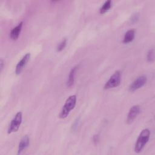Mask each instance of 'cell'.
Listing matches in <instances>:
<instances>
[{
    "mask_svg": "<svg viewBox=\"0 0 155 155\" xmlns=\"http://www.w3.org/2000/svg\"><path fill=\"white\" fill-rule=\"evenodd\" d=\"M135 36V31L133 29L127 31L124 36L123 42L124 44H128L133 41Z\"/></svg>",
    "mask_w": 155,
    "mask_h": 155,
    "instance_id": "30bf717a",
    "label": "cell"
},
{
    "mask_svg": "<svg viewBox=\"0 0 155 155\" xmlns=\"http://www.w3.org/2000/svg\"><path fill=\"white\" fill-rule=\"evenodd\" d=\"M150 136V131L148 128L143 129L139 134L134 146V151L139 153L142 151L145 145L148 142Z\"/></svg>",
    "mask_w": 155,
    "mask_h": 155,
    "instance_id": "6da1fadb",
    "label": "cell"
},
{
    "mask_svg": "<svg viewBox=\"0 0 155 155\" xmlns=\"http://www.w3.org/2000/svg\"><path fill=\"white\" fill-rule=\"evenodd\" d=\"M66 44H67V39L65 38H64L57 45V47H56V51H62L65 47Z\"/></svg>",
    "mask_w": 155,
    "mask_h": 155,
    "instance_id": "4fadbf2b",
    "label": "cell"
},
{
    "mask_svg": "<svg viewBox=\"0 0 155 155\" xmlns=\"http://www.w3.org/2000/svg\"><path fill=\"white\" fill-rule=\"evenodd\" d=\"M111 7V1L108 0L105 1L102 7L99 8V13L101 14H104L107 12Z\"/></svg>",
    "mask_w": 155,
    "mask_h": 155,
    "instance_id": "7c38bea8",
    "label": "cell"
},
{
    "mask_svg": "<svg viewBox=\"0 0 155 155\" xmlns=\"http://www.w3.org/2000/svg\"><path fill=\"white\" fill-rule=\"evenodd\" d=\"M147 78L146 76L142 75L137 77L130 85L129 90L130 91H134L141 88L145 84V83L147 82Z\"/></svg>",
    "mask_w": 155,
    "mask_h": 155,
    "instance_id": "5b68a950",
    "label": "cell"
},
{
    "mask_svg": "<svg viewBox=\"0 0 155 155\" xmlns=\"http://www.w3.org/2000/svg\"><path fill=\"white\" fill-rule=\"evenodd\" d=\"M140 111V107L138 105H134L131 107L128 113L127 114V117L126 120V122L128 124H131L137 116L139 114Z\"/></svg>",
    "mask_w": 155,
    "mask_h": 155,
    "instance_id": "8992f818",
    "label": "cell"
},
{
    "mask_svg": "<svg viewBox=\"0 0 155 155\" xmlns=\"http://www.w3.org/2000/svg\"><path fill=\"white\" fill-rule=\"evenodd\" d=\"M76 95H71L67 99L59 115L61 119H64L68 116L70 111L74 108L76 104Z\"/></svg>",
    "mask_w": 155,
    "mask_h": 155,
    "instance_id": "7a4b0ae2",
    "label": "cell"
},
{
    "mask_svg": "<svg viewBox=\"0 0 155 155\" xmlns=\"http://www.w3.org/2000/svg\"><path fill=\"white\" fill-rule=\"evenodd\" d=\"M0 65H1V71H2L4 67V61L2 60V59H1L0 60Z\"/></svg>",
    "mask_w": 155,
    "mask_h": 155,
    "instance_id": "2e32d148",
    "label": "cell"
},
{
    "mask_svg": "<svg viewBox=\"0 0 155 155\" xmlns=\"http://www.w3.org/2000/svg\"><path fill=\"white\" fill-rule=\"evenodd\" d=\"M93 141L95 143H96L98 141H99V135L98 134H95L93 136Z\"/></svg>",
    "mask_w": 155,
    "mask_h": 155,
    "instance_id": "9a60e30c",
    "label": "cell"
},
{
    "mask_svg": "<svg viewBox=\"0 0 155 155\" xmlns=\"http://www.w3.org/2000/svg\"><path fill=\"white\" fill-rule=\"evenodd\" d=\"M30 56H31L30 53H27L18 62L15 68V73L16 74H19L21 73V71H22V70L24 69V68L25 67L27 62L30 60Z\"/></svg>",
    "mask_w": 155,
    "mask_h": 155,
    "instance_id": "52a82bcc",
    "label": "cell"
},
{
    "mask_svg": "<svg viewBox=\"0 0 155 155\" xmlns=\"http://www.w3.org/2000/svg\"><path fill=\"white\" fill-rule=\"evenodd\" d=\"M147 59L148 62H153L154 60V50L153 48L150 50L147 53Z\"/></svg>",
    "mask_w": 155,
    "mask_h": 155,
    "instance_id": "5bb4252c",
    "label": "cell"
},
{
    "mask_svg": "<svg viewBox=\"0 0 155 155\" xmlns=\"http://www.w3.org/2000/svg\"><path fill=\"white\" fill-rule=\"evenodd\" d=\"M77 68L78 67H74L73 68H71V70H70V73H69V75H68V79L67 81V86L68 87H71L74 82V79H75V74H76V71L77 70Z\"/></svg>",
    "mask_w": 155,
    "mask_h": 155,
    "instance_id": "8fae6325",
    "label": "cell"
},
{
    "mask_svg": "<svg viewBox=\"0 0 155 155\" xmlns=\"http://www.w3.org/2000/svg\"><path fill=\"white\" fill-rule=\"evenodd\" d=\"M22 112L19 111L15 114L14 117L11 120L10 124L9 125V127L7 130L8 134L16 132L18 130L22 123Z\"/></svg>",
    "mask_w": 155,
    "mask_h": 155,
    "instance_id": "277c9868",
    "label": "cell"
},
{
    "mask_svg": "<svg viewBox=\"0 0 155 155\" xmlns=\"http://www.w3.org/2000/svg\"><path fill=\"white\" fill-rule=\"evenodd\" d=\"M121 81V74L119 71H115L109 78V79L105 84L104 88L108 90L117 87L120 84Z\"/></svg>",
    "mask_w": 155,
    "mask_h": 155,
    "instance_id": "3957f363",
    "label": "cell"
},
{
    "mask_svg": "<svg viewBox=\"0 0 155 155\" xmlns=\"http://www.w3.org/2000/svg\"><path fill=\"white\" fill-rule=\"evenodd\" d=\"M22 24H23V22H21L18 24V25H16L11 30L10 33V37L12 40L16 41L18 38L22 29Z\"/></svg>",
    "mask_w": 155,
    "mask_h": 155,
    "instance_id": "9c48e42d",
    "label": "cell"
},
{
    "mask_svg": "<svg viewBox=\"0 0 155 155\" xmlns=\"http://www.w3.org/2000/svg\"><path fill=\"white\" fill-rule=\"evenodd\" d=\"M30 144V138L28 136H24L20 140V142L18 145V154H21L24 150H25Z\"/></svg>",
    "mask_w": 155,
    "mask_h": 155,
    "instance_id": "ba28073f",
    "label": "cell"
}]
</instances>
